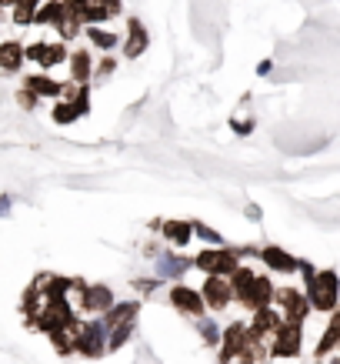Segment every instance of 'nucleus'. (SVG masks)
Segmentation results:
<instances>
[{"label": "nucleus", "instance_id": "obj_11", "mask_svg": "<svg viewBox=\"0 0 340 364\" xmlns=\"http://www.w3.org/2000/svg\"><path fill=\"white\" fill-rule=\"evenodd\" d=\"M170 304H174L177 311H184V314H194V317H201V314H203L201 291L187 288V284H174V288H170Z\"/></svg>", "mask_w": 340, "mask_h": 364}, {"label": "nucleus", "instance_id": "obj_21", "mask_svg": "<svg viewBox=\"0 0 340 364\" xmlns=\"http://www.w3.org/2000/svg\"><path fill=\"white\" fill-rule=\"evenodd\" d=\"M140 311V304L137 301H127V304H111V308H107V321H103V324H127V321H134V314Z\"/></svg>", "mask_w": 340, "mask_h": 364}, {"label": "nucleus", "instance_id": "obj_20", "mask_svg": "<svg viewBox=\"0 0 340 364\" xmlns=\"http://www.w3.org/2000/svg\"><path fill=\"white\" fill-rule=\"evenodd\" d=\"M70 80L74 84H87L90 80V71H94V63H90V54L87 51H74L70 57Z\"/></svg>", "mask_w": 340, "mask_h": 364}, {"label": "nucleus", "instance_id": "obj_30", "mask_svg": "<svg viewBox=\"0 0 340 364\" xmlns=\"http://www.w3.org/2000/svg\"><path fill=\"white\" fill-rule=\"evenodd\" d=\"M80 24H84V20H77V17H63V13H61V20H57V30H61L63 40H70V37H77V34H80Z\"/></svg>", "mask_w": 340, "mask_h": 364}, {"label": "nucleus", "instance_id": "obj_29", "mask_svg": "<svg viewBox=\"0 0 340 364\" xmlns=\"http://www.w3.org/2000/svg\"><path fill=\"white\" fill-rule=\"evenodd\" d=\"M67 104H74V111H77V117H84V114L90 111V90H87V84H77V90H74V97Z\"/></svg>", "mask_w": 340, "mask_h": 364}, {"label": "nucleus", "instance_id": "obj_15", "mask_svg": "<svg viewBox=\"0 0 340 364\" xmlns=\"http://www.w3.org/2000/svg\"><path fill=\"white\" fill-rule=\"evenodd\" d=\"M77 338H80V324H77V317L70 321V324H63V327H57V331H51V341H53V348H57V354L77 351Z\"/></svg>", "mask_w": 340, "mask_h": 364}, {"label": "nucleus", "instance_id": "obj_1", "mask_svg": "<svg viewBox=\"0 0 340 364\" xmlns=\"http://www.w3.org/2000/svg\"><path fill=\"white\" fill-rule=\"evenodd\" d=\"M307 304L314 311H334L337 308V274L334 271H320L314 284L307 288Z\"/></svg>", "mask_w": 340, "mask_h": 364}, {"label": "nucleus", "instance_id": "obj_17", "mask_svg": "<svg viewBox=\"0 0 340 364\" xmlns=\"http://www.w3.org/2000/svg\"><path fill=\"white\" fill-rule=\"evenodd\" d=\"M280 321H284V317H280L277 311H270V308H257V311H253V324L247 327V331H253V334H260V338H264V334H274V331H277Z\"/></svg>", "mask_w": 340, "mask_h": 364}, {"label": "nucleus", "instance_id": "obj_3", "mask_svg": "<svg viewBox=\"0 0 340 364\" xmlns=\"http://www.w3.org/2000/svg\"><path fill=\"white\" fill-rule=\"evenodd\" d=\"M301 341H303L301 324L280 321L277 331H274V344H270L267 351L274 354V358H297V354H301Z\"/></svg>", "mask_w": 340, "mask_h": 364}, {"label": "nucleus", "instance_id": "obj_16", "mask_svg": "<svg viewBox=\"0 0 340 364\" xmlns=\"http://www.w3.org/2000/svg\"><path fill=\"white\" fill-rule=\"evenodd\" d=\"M264 354H267V344L260 334H253V331H247V338H244V348H240L237 361L240 364H264Z\"/></svg>", "mask_w": 340, "mask_h": 364}, {"label": "nucleus", "instance_id": "obj_10", "mask_svg": "<svg viewBox=\"0 0 340 364\" xmlns=\"http://www.w3.org/2000/svg\"><path fill=\"white\" fill-rule=\"evenodd\" d=\"M80 304H84V311H90V314H103L113 304V291L107 288V284H84Z\"/></svg>", "mask_w": 340, "mask_h": 364}, {"label": "nucleus", "instance_id": "obj_40", "mask_svg": "<svg viewBox=\"0 0 340 364\" xmlns=\"http://www.w3.org/2000/svg\"><path fill=\"white\" fill-rule=\"evenodd\" d=\"M330 364H340V358H337V361H330Z\"/></svg>", "mask_w": 340, "mask_h": 364}, {"label": "nucleus", "instance_id": "obj_25", "mask_svg": "<svg viewBox=\"0 0 340 364\" xmlns=\"http://www.w3.org/2000/svg\"><path fill=\"white\" fill-rule=\"evenodd\" d=\"M13 24H30L34 20V11L40 7V0H13Z\"/></svg>", "mask_w": 340, "mask_h": 364}, {"label": "nucleus", "instance_id": "obj_26", "mask_svg": "<svg viewBox=\"0 0 340 364\" xmlns=\"http://www.w3.org/2000/svg\"><path fill=\"white\" fill-rule=\"evenodd\" d=\"M87 37L94 47H101V51H111V47H117V34H111V30H101L97 24L87 27Z\"/></svg>", "mask_w": 340, "mask_h": 364}, {"label": "nucleus", "instance_id": "obj_13", "mask_svg": "<svg viewBox=\"0 0 340 364\" xmlns=\"http://www.w3.org/2000/svg\"><path fill=\"white\" fill-rule=\"evenodd\" d=\"M147 30H144V24H140L137 17L134 20H127V44H124V54L134 61V57H140V54L147 51Z\"/></svg>", "mask_w": 340, "mask_h": 364}, {"label": "nucleus", "instance_id": "obj_7", "mask_svg": "<svg viewBox=\"0 0 340 364\" xmlns=\"http://www.w3.org/2000/svg\"><path fill=\"white\" fill-rule=\"evenodd\" d=\"M274 284H270V277L264 274H253V281L247 284V291L240 294L237 301L247 308V311H257V308H270V301H274Z\"/></svg>", "mask_w": 340, "mask_h": 364}, {"label": "nucleus", "instance_id": "obj_8", "mask_svg": "<svg viewBox=\"0 0 340 364\" xmlns=\"http://www.w3.org/2000/svg\"><path fill=\"white\" fill-rule=\"evenodd\" d=\"M201 301H203V308L224 311L227 304H230V284H227V277L207 274V281H203V288H201Z\"/></svg>", "mask_w": 340, "mask_h": 364}, {"label": "nucleus", "instance_id": "obj_9", "mask_svg": "<svg viewBox=\"0 0 340 364\" xmlns=\"http://www.w3.org/2000/svg\"><path fill=\"white\" fill-rule=\"evenodd\" d=\"M244 338H247V327L240 324V321L224 327V338L217 341V344H220V364H230L237 358L240 348H244Z\"/></svg>", "mask_w": 340, "mask_h": 364}, {"label": "nucleus", "instance_id": "obj_23", "mask_svg": "<svg viewBox=\"0 0 340 364\" xmlns=\"http://www.w3.org/2000/svg\"><path fill=\"white\" fill-rule=\"evenodd\" d=\"M61 20V0H51V4H44L34 11V20L30 24H40V27H57Z\"/></svg>", "mask_w": 340, "mask_h": 364}, {"label": "nucleus", "instance_id": "obj_33", "mask_svg": "<svg viewBox=\"0 0 340 364\" xmlns=\"http://www.w3.org/2000/svg\"><path fill=\"white\" fill-rule=\"evenodd\" d=\"M197 327H201V338L207 341V344H217V341H220V331H217L214 321H201Z\"/></svg>", "mask_w": 340, "mask_h": 364}, {"label": "nucleus", "instance_id": "obj_4", "mask_svg": "<svg viewBox=\"0 0 340 364\" xmlns=\"http://www.w3.org/2000/svg\"><path fill=\"white\" fill-rule=\"evenodd\" d=\"M237 264H240V261H237V254H234V251H227V248H217V251H203V254H197L194 267H201L203 274L230 277Z\"/></svg>", "mask_w": 340, "mask_h": 364}, {"label": "nucleus", "instance_id": "obj_37", "mask_svg": "<svg viewBox=\"0 0 340 364\" xmlns=\"http://www.w3.org/2000/svg\"><path fill=\"white\" fill-rule=\"evenodd\" d=\"M97 71H101V77L113 74V61H111V57H103V63H101V67H97Z\"/></svg>", "mask_w": 340, "mask_h": 364}, {"label": "nucleus", "instance_id": "obj_2", "mask_svg": "<svg viewBox=\"0 0 340 364\" xmlns=\"http://www.w3.org/2000/svg\"><path fill=\"white\" fill-rule=\"evenodd\" d=\"M34 327H40V331H57V327H63V324H70L74 321V311H70V301L67 298H53V301H44L34 311Z\"/></svg>", "mask_w": 340, "mask_h": 364}, {"label": "nucleus", "instance_id": "obj_36", "mask_svg": "<svg viewBox=\"0 0 340 364\" xmlns=\"http://www.w3.org/2000/svg\"><path fill=\"white\" fill-rule=\"evenodd\" d=\"M11 204H13L11 194H0V217H7V214H11Z\"/></svg>", "mask_w": 340, "mask_h": 364}, {"label": "nucleus", "instance_id": "obj_34", "mask_svg": "<svg viewBox=\"0 0 340 364\" xmlns=\"http://www.w3.org/2000/svg\"><path fill=\"white\" fill-rule=\"evenodd\" d=\"M17 104H20L24 111H34V107H37V97H34V94L24 87V90H17Z\"/></svg>", "mask_w": 340, "mask_h": 364}, {"label": "nucleus", "instance_id": "obj_35", "mask_svg": "<svg viewBox=\"0 0 340 364\" xmlns=\"http://www.w3.org/2000/svg\"><path fill=\"white\" fill-rule=\"evenodd\" d=\"M103 11H107V17H113V13H120V0H97Z\"/></svg>", "mask_w": 340, "mask_h": 364}, {"label": "nucleus", "instance_id": "obj_14", "mask_svg": "<svg viewBox=\"0 0 340 364\" xmlns=\"http://www.w3.org/2000/svg\"><path fill=\"white\" fill-rule=\"evenodd\" d=\"M260 261H264L267 267H274V271H284V274L297 271V257H294V254H287L284 248H277V244L264 248V251H260Z\"/></svg>", "mask_w": 340, "mask_h": 364}, {"label": "nucleus", "instance_id": "obj_5", "mask_svg": "<svg viewBox=\"0 0 340 364\" xmlns=\"http://www.w3.org/2000/svg\"><path fill=\"white\" fill-rule=\"evenodd\" d=\"M77 351L84 354V358H101V354L107 351V324H103V321H87V324H80Z\"/></svg>", "mask_w": 340, "mask_h": 364}, {"label": "nucleus", "instance_id": "obj_31", "mask_svg": "<svg viewBox=\"0 0 340 364\" xmlns=\"http://www.w3.org/2000/svg\"><path fill=\"white\" fill-rule=\"evenodd\" d=\"M194 227V234L197 238H203L207 244H217V248H224V238H220V231H214V227H207V224H190Z\"/></svg>", "mask_w": 340, "mask_h": 364}, {"label": "nucleus", "instance_id": "obj_28", "mask_svg": "<svg viewBox=\"0 0 340 364\" xmlns=\"http://www.w3.org/2000/svg\"><path fill=\"white\" fill-rule=\"evenodd\" d=\"M130 331H134V321H127V324H113L111 338H107V351H117V348H124L127 341H130Z\"/></svg>", "mask_w": 340, "mask_h": 364}, {"label": "nucleus", "instance_id": "obj_38", "mask_svg": "<svg viewBox=\"0 0 340 364\" xmlns=\"http://www.w3.org/2000/svg\"><path fill=\"white\" fill-rule=\"evenodd\" d=\"M251 121H240V124H234V131H237V134H251Z\"/></svg>", "mask_w": 340, "mask_h": 364}, {"label": "nucleus", "instance_id": "obj_18", "mask_svg": "<svg viewBox=\"0 0 340 364\" xmlns=\"http://www.w3.org/2000/svg\"><path fill=\"white\" fill-rule=\"evenodd\" d=\"M24 87L30 90L37 101H40V97H57V94H61V84H57V80H51L47 74H30Z\"/></svg>", "mask_w": 340, "mask_h": 364}, {"label": "nucleus", "instance_id": "obj_24", "mask_svg": "<svg viewBox=\"0 0 340 364\" xmlns=\"http://www.w3.org/2000/svg\"><path fill=\"white\" fill-rule=\"evenodd\" d=\"M337 338H340V314H334V317H330V327L324 331V338L317 344V354H330L337 348Z\"/></svg>", "mask_w": 340, "mask_h": 364}, {"label": "nucleus", "instance_id": "obj_22", "mask_svg": "<svg viewBox=\"0 0 340 364\" xmlns=\"http://www.w3.org/2000/svg\"><path fill=\"white\" fill-rule=\"evenodd\" d=\"M160 231H164V238L170 241V244H187L190 234H194L190 221H164V224H160Z\"/></svg>", "mask_w": 340, "mask_h": 364}, {"label": "nucleus", "instance_id": "obj_32", "mask_svg": "<svg viewBox=\"0 0 340 364\" xmlns=\"http://www.w3.org/2000/svg\"><path fill=\"white\" fill-rule=\"evenodd\" d=\"M74 121H77L74 104H57L53 107V124H74Z\"/></svg>", "mask_w": 340, "mask_h": 364}, {"label": "nucleus", "instance_id": "obj_6", "mask_svg": "<svg viewBox=\"0 0 340 364\" xmlns=\"http://www.w3.org/2000/svg\"><path fill=\"white\" fill-rule=\"evenodd\" d=\"M274 301L280 304V317H287V321H294V324H303V317L310 314L307 298H303L301 291H294V288L274 291Z\"/></svg>", "mask_w": 340, "mask_h": 364}, {"label": "nucleus", "instance_id": "obj_19", "mask_svg": "<svg viewBox=\"0 0 340 364\" xmlns=\"http://www.w3.org/2000/svg\"><path fill=\"white\" fill-rule=\"evenodd\" d=\"M24 63V47L17 40H4L0 44V71H20Z\"/></svg>", "mask_w": 340, "mask_h": 364}, {"label": "nucleus", "instance_id": "obj_12", "mask_svg": "<svg viewBox=\"0 0 340 364\" xmlns=\"http://www.w3.org/2000/svg\"><path fill=\"white\" fill-rule=\"evenodd\" d=\"M24 57H34L44 67H57V63L67 61V47L63 44H30L24 51Z\"/></svg>", "mask_w": 340, "mask_h": 364}, {"label": "nucleus", "instance_id": "obj_39", "mask_svg": "<svg viewBox=\"0 0 340 364\" xmlns=\"http://www.w3.org/2000/svg\"><path fill=\"white\" fill-rule=\"evenodd\" d=\"M0 4H7V7H11V4H13V0H0Z\"/></svg>", "mask_w": 340, "mask_h": 364}, {"label": "nucleus", "instance_id": "obj_27", "mask_svg": "<svg viewBox=\"0 0 340 364\" xmlns=\"http://www.w3.org/2000/svg\"><path fill=\"white\" fill-rule=\"evenodd\" d=\"M184 271H187V264L180 261V257H174V254H164L160 264H157V274L160 277H180Z\"/></svg>", "mask_w": 340, "mask_h": 364}]
</instances>
